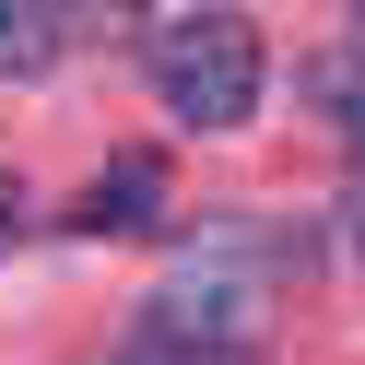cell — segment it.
<instances>
[{"instance_id": "6da1fadb", "label": "cell", "mask_w": 365, "mask_h": 365, "mask_svg": "<svg viewBox=\"0 0 365 365\" xmlns=\"http://www.w3.org/2000/svg\"><path fill=\"white\" fill-rule=\"evenodd\" d=\"M153 95L189 130H247L259 118V36L236 12H165L153 24Z\"/></svg>"}, {"instance_id": "7a4b0ae2", "label": "cell", "mask_w": 365, "mask_h": 365, "mask_svg": "<svg viewBox=\"0 0 365 365\" xmlns=\"http://www.w3.org/2000/svg\"><path fill=\"white\" fill-rule=\"evenodd\" d=\"M247 330H259V283L236 259H212V271H177L142 307V330L118 341V365H259Z\"/></svg>"}, {"instance_id": "3957f363", "label": "cell", "mask_w": 365, "mask_h": 365, "mask_svg": "<svg viewBox=\"0 0 365 365\" xmlns=\"http://www.w3.org/2000/svg\"><path fill=\"white\" fill-rule=\"evenodd\" d=\"M59 48H71V0H0V83L48 71Z\"/></svg>"}, {"instance_id": "277c9868", "label": "cell", "mask_w": 365, "mask_h": 365, "mask_svg": "<svg viewBox=\"0 0 365 365\" xmlns=\"http://www.w3.org/2000/svg\"><path fill=\"white\" fill-rule=\"evenodd\" d=\"M153 200H165V177H153V165H118V177H95V189H83V236H142V224H153Z\"/></svg>"}, {"instance_id": "5b68a950", "label": "cell", "mask_w": 365, "mask_h": 365, "mask_svg": "<svg viewBox=\"0 0 365 365\" xmlns=\"http://www.w3.org/2000/svg\"><path fill=\"white\" fill-rule=\"evenodd\" d=\"M318 95H330V106H341V130L365 142V71H318Z\"/></svg>"}, {"instance_id": "8992f818", "label": "cell", "mask_w": 365, "mask_h": 365, "mask_svg": "<svg viewBox=\"0 0 365 365\" xmlns=\"http://www.w3.org/2000/svg\"><path fill=\"white\" fill-rule=\"evenodd\" d=\"M341 236H354V259H365V165H354V189H341Z\"/></svg>"}]
</instances>
